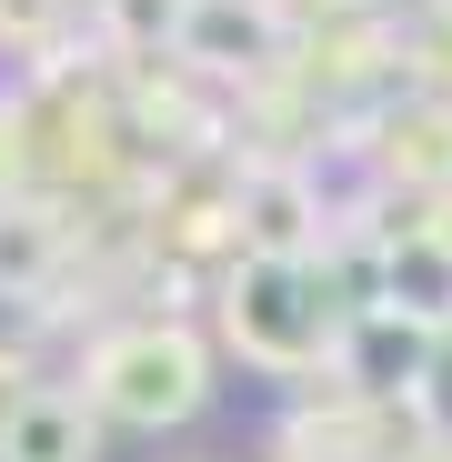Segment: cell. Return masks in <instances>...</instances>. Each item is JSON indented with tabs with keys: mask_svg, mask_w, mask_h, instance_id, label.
I'll return each instance as SVG.
<instances>
[{
	"mask_svg": "<svg viewBox=\"0 0 452 462\" xmlns=\"http://www.w3.org/2000/svg\"><path fill=\"white\" fill-rule=\"evenodd\" d=\"M232 221H242V262H291V272H312V262L332 252V191H322L312 162H242Z\"/></svg>",
	"mask_w": 452,
	"mask_h": 462,
	"instance_id": "obj_3",
	"label": "cell"
},
{
	"mask_svg": "<svg viewBox=\"0 0 452 462\" xmlns=\"http://www.w3.org/2000/svg\"><path fill=\"white\" fill-rule=\"evenodd\" d=\"M211 322H221V342H232L252 372H272V382L332 372V342H342V322L322 312L312 272H291V262H232V272L211 282Z\"/></svg>",
	"mask_w": 452,
	"mask_h": 462,
	"instance_id": "obj_2",
	"label": "cell"
},
{
	"mask_svg": "<svg viewBox=\"0 0 452 462\" xmlns=\"http://www.w3.org/2000/svg\"><path fill=\"white\" fill-rule=\"evenodd\" d=\"M70 21H81V0H0V60L60 70L70 60Z\"/></svg>",
	"mask_w": 452,
	"mask_h": 462,
	"instance_id": "obj_9",
	"label": "cell"
},
{
	"mask_svg": "<svg viewBox=\"0 0 452 462\" xmlns=\"http://www.w3.org/2000/svg\"><path fill=\"white\" fill-rule=\"evenodd\" d=\"M21 393H41V332L31 322L0 332V402H21Z\"/></svg>",
	"mask_w": 452,
	"mask_h": 462,
	"instance_id": "obj_11",
	"label": "cell"
},
{
	"mask_svg": "<svg viewBox=\"0 0 452 462\" xmlns=\"http://www.w3.org/2000/svg\"><path fill=\"white\" fill-rule=\"evenodd\" d=\"M383 312H402V322H422V332L452 322V252L432 242V231H412V242L383 252Z\"/></svg>",
	"mask_w": 452,
	"mask_h": 462,
	"instance_id": "obj_7",
	"label": "cell"
},
{
	"mask_svg": "<svg viewBox=\"0 0 452 462\" xmlns=\"http://www.w3.org/2000/svg\"><path fill=\"white\" fill-rule=\"evenodd\" d=\"M412 422L432 432V442H452V322L432 332V352H422V382H412Z\"/></svg>",
	"mask_w": 452,
	"mask_h": 462,
	"instance_id": "obj_10",
	"label": "cell"
},
{
	"mask_svg": "<svg viewBox=\"0 0 452 462\" xmlns=\"http://www.w3.org/2000/svg\"><path fill=\"white\" fill-rule=\"evenodd\" d=\"M81 11H91V0H81Z\"/></svg>",
	"mask_w": 452,
	"mask_h": 462,
	"instance_id": "obj_12",
	"label": "cell"
},
{
	"mask_svg": "<svg viewBox=\"0 0 452 462\" xmlns=\"http://www.w3.org/2000/svg\"><path fill=\"white\" fill-rule=\"evenodd\" d=\"M221 393V362L201 342V322H161V312H121L111 332H91L81 352V402L111 422V432H181L201 422Z\"/></svg>",
	"mask_w": 452,
	"mask_h": 462,
	"instance_id": "obj_1",
	"label": "cell"
},
{
	"mask_svg": "<svg viewBox=\"0 0 452 462\" xmlns=\"http://www.w3.org/2000/svg\"><path fill=\"white\" fill-rule=\"evenodd\" d=\"M352 162L372 171V191H402V201L452 191V101H432V91L372 101L352 121Z\"/></svg>",
	"mask_w": 452,
	"mask_h": 462,
	"instance_id": "obj_4",
	"label": "cell"
},
{
	"mask_svg": "<svg viewBox=\"0 0 452 462\" xmlns=\"http://www.w3.org/2000/svg\"><path fill=\"white\" fill-rule=\"evenodd\" d=\"M181 11H191V0H91L101 60H111V70H131V60H171V41H181Z\"/></svg>",
	"mask_w": 452,
	"mask_h": 462,
	"instance_id": "obj_8",
	"label": "cell"
},
{
	"mask_svg": "<svg viewBox=\"0 0 452 462\" xmlns=\"http://www.w3.org/2000/svg\"><path fill=\"white\" fill-rule=\"evenodd\" d=\"M60 272H70V211L41 201V191H11L0 201V312L51 301Z\"/></svg>",
	"mask_w": 452,
	"mask_h": 462,
	"instance_id": "obj_5",
	"label": "cell"
},
{
	"mask_svg": "<svg viewBox=\"0 0 452 462\" xmlns=\"http://www.w3.org/2000/svg\"><path fill=\"white\" fill-rule=\"evenodd\" d=\"M111 422L70 393V382H41V393L0 402V462H101Z\"/></svg>",
	"mask_w": 452,
	"mask_h": 462,
	"instance_id": "obj_6",
	"label": "cell"
}]
</instances>
